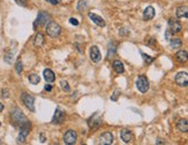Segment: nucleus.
Instances as JSON below:
<instances>
[{"label": "nucleus", "instance_id": "f257e3e1", "mask_svg": "<svg viewBox=\"0 0 188 145\" xmlns=\"http://www.w3.org/2000/svg\"><path fill=\"white\" fill-rule=\"evenodd\" d=\"M11 116H12V121L14 122V125H19L21 127L22 125H25V122H27V117L25 116V114L22 113L20 108H14L11 113Z\"/></svg>", "mask_w": 188, "mask_h": 145}, {"label": "nucleus", "instance_id": "f03ea898", "mask_svg": "<svg viewBox=\"0 0 188 145\" xmlns=\"http://www.w3.org/2000/svg\"><path fill=\"white\" fill-rule=\"evenodd\" d=\"M46 33L51 38H56V37H58L61 33V27L58 23L53 22V21H51V22H49L47 27H46Z\"/></svg>", "mask_w": 188, "mask_h": 145}, {"label": "nucleus", "instance_id": "7ed1b4c3", "mask_svg": "<svg viewBox=\"0 0 188 145\" xmlns=\"http://www.w3.org/2000/svg\"><path fill=\"white\" fill-rule=\"evenodd\" d=\"M149 81L144 75H140L136 80V88L141 93H145L149 90Z\"/></svg>", "mask_w": 188, "mask_h": 145}, {"label": "nucleus", "instance_id": "20e7f679", "mask_svg": "<svg viewBox=\"0 0 188 145\" xmlns=\"http://www.w3.org/2000/svg\"><path fill=\"white\" fill-rule=\"evenodd\" d=\"M21 99H22L23 104L25 105V107H27L29 111L35 112V98H34L31 94L23 92L21 94Z\"/></svg>", "mask_w": 188, "mask_h": 145}, {"label": "nucleus", "instance_id": "39448f33", "mask_svg": "<svg viewBox=\"0 0 188 145\" xmlns=\"http://www.w3.org/2000/svg\"><path fill=\"white\" fill-rule=\"evenodd\" d=\"M50 15L46 12H39L38 13V16H37L36 21L34 23V27L37 28V27H42V25H45V24L49 23L50 21Z\"/></svg>", "mask_w": 188, "mask_h": 145}, {"label": "nucleus", "instance_id": "423d86ee", "mask_svg": "<svg viewBox=\"0 0 188 145\" xmlns=\"http://www.w3.org/2000/svg\"><path fill=\"white\" fill-rule=\"evenodd\" d=\"M30 122L29 121H27L25 125H22L20 127V134H19V137H17V142L19 143H23V142L25 141V138H27V136L29 135V130H30Z\"/></svg>", "mask_w": 188, "mask_h": 145}, {"label": "nucleus", "instance_id": "0eeeda50", "mask_svg": "<svg viewBox=\"0 0 188 145\" xmlns=\"http://www.w3.org/2000/svg\"><path fill=\"white\" fill-rule=\"evenodd\" d=\"M76 139H78V134L74 130H67L64 135V142H65L67 145H73L76 143Z\"/></svg>", "mask_w": 188, "mask_h": 145}, {"label": "nucleus", "instance_id": "6e6552de", "mask_svg": "<svg viewBox=\"0 0 188 145\" xmlns=\"http://www.w3.org/2000/svg\"><path fill=\"white\" fill-rule=\"evenodd\" d=\"M174 81L179 86H188V72H178L174 77Z\"/></svg>", "mask_w": 188, "mask_h": 145}, {"label": "nucleus", "instance_id": "1a4fd4ad", "mask_svg": "<svg viewBox=\"0 0 188 145\" xmlns=\"http://www.w3.org/2000/svg\"><path fill=\"white\" fill-rule=\"evenodd\" d=\"M113 143V135L109 131L103 133L98 137V144L99 145H110Z\"/></svg>", "mask_w": 188, "mask_h": 145}, {"label": "nucleus", "instance_id": "9d476101", "mask_svg": "<svg viewBox=\"0 0 188 145\" xmlns=\"http://www.w3.org/2000/svg\"><path fill=\"white\" fill-rule=\"evenodd\" d=\"M90 59L95 64H97L102 60V54H101V51L98 50L97 46H91L90 47Z\"/></svg>", "mask_w": 188, "mask_h": 145}, {"label": "nucleus", "instance_id": "9b49d317", "mask_svg": "<svg viewBox=\"0 0 188 145\" xmlns=\"http://www.w3.org/2000/svg\"><path fill=\"white\" fill-rule=\"evenodd\" d=\"M66 119V115L64 111H61L60 108H57L56 112L53 114V117H52V123L54 125H59V123H62Z\"/></svg>", "mask_w": 188, "mask_h": 145}, {"label": "nucleus", "instance_id": "f8f14e48", "mask_svg": "<svg viewBox=\"0 0 188 145\" xmlns=\"http://www.w3.org/2000/svg\"><path fill=\"white\" fill-rule=\"evenodd\" d=\"M168 30L172 33H177V32H180L182 30V27H181L179 21L174 20V19H170L168 20Z\"/></svg>", "mask_w": 188, "mask_h": 145}, {"label": "nucleus", "instance_id": "ddd939ff", "mask_svg": "<svg viewBox=\"0 0 188 145\" xmlns=\"http://www.w3.org/2000/svg\"><path fill=\"white\" fill-rule=\"evenodd\" d=\"M120 137H121V139L123 141V143H126V144L133 142V139H134V135H133V133H132L131 130H128V129H123V130L120 131Z\"/></svg>", "mask_w": 188, "mask_h": 145}, {"label": "nucleus", "instance_id": "4468645a", "mask_svg": "<svg viewBox=\"0 0 188 145\" xmlns=\"http://www.w3.org/2000/svg\"><path fill=\"white\" fill-rule=\"evenodd\" d=\"M155 8L152 6H148L143 12V20L144 21H150L155 17Z\"/></svg>", "mask_w": 188, "mask_h": 145}, {"label": "nucleus", "instance_id": "2eb2a0df", "mask_svg": "<svg viewBox=\"0 0 188 145\" xmlns=\"http://www.w3.org/2000/svg\"><path fill=\"white\" fill-rule=\"evenodd\" d=\"M88 15H89L90 20L92 21L95 24H97L98 27H105V21L103 20V17L96 15V14H94V13H89Z\"/></svg>", "mask_w": 188, "mask_h": 145}, {"label": "nucleus", "instance_id": "dca6fc26", "mask_svg": "<svg viewBox=\"0 0 188 145\" xmlns=\"http://www.w3.org/2000/svg\"><path fill=\"white\" fill-rule=\"evenodd\" d=\"M177 17L179 19H188V7L187 6H180L177 8Z\"/></svg>", "mask_w": 188, "mask_h": 145}, {"label": "nucleus", "instance_id": "f3484780", "mask_svg": "<svg viewBox=\"0 0 188 145\" xmlns=\"http://www.w3.org/2000/svg\"><path fill=\"white\" fill-rule=\"evenodd\" d=\"M177 128L181 133H188V120L186 119H180L177 122Z\"/></svg>", "mask_w": 188, "mask_h": 145}, {"label": "nucleus", "instance_id": "a211bd4d", "mask_svg": "<svg viewBox=\"0 0 188 145\" xmlns=\"http://www.w3.org/2000/svg\"><path fill=\"white\" fill-rule=\"evenodd\" d=\"M43 76H44V80L47 83H53L56 81V75H54V72L51 69H45L43 72Z\"/></svg>", "mask_w": 188, "mask_h": 145}, {"label": "nucleus", "instance_id": "6ab92c4d", "mask_svg": "<svg viewBox=\"0 0 188 145\" xmlns=\"http://www.w3.org/2000/svg\"><path fill=\"white\" fill-rule=\"evenodd\" d=\"M176 59L178 62L180 64H185V62H187L188 61V53L186 51H179V52H177L176 54Z\"/></svg>", "mask_w": 188, "mask_h": 145}, {"label": "nucleus", "instance_id": "aec40b11", "mask_svg": "<svg viewBox=\"0 0 188 145\" xmlns=\"http://www.w3.org/2000/svg\"><path fill=\"white\" fill-rule=\"evenodd\" d=\"M112 67H113V69H114V72H117V74H123V72H125V67H123V62L119 60L113 61V62H112Z\"/></svg>", "mask_w": 188, "mask_h": 145}, {"label": "nucleus", "instance_id": "412c9836", "mask_svg": "<svg viewBox=\"0 0 188 145\" xmlns=\"http://www.w3.org/2000/svg\"><path fill=\"white\" fill-rule=\"evenodd\" d=\"M34 44L37 47H41L42 45L44 44V36H43V33H41V32L37 33L36 36H35V39H34Z\"/></svg>", "mask_w": 188, "mask_h": 145}, {"label": "nucleus", "instance_id": "4be33fe9", "mask_svg": "<svg viewBox=\"0 0 188 145\" xmlns=\"http://www.w3.org/2000/svg\"><path fill=\"white\" fill-rule=\"evenodd\" d=\"M170 45L172 48H180L182 45V42L180 38H171L170 39Z\"/></svg>", "mask_w": 188, "mask_h": 145}, {"label": "nucleus", "instance_id": "5701e85b", "mask_svg": "<svg viewBox=\"0 0 188 145\" xmlns=\"http://www.w3.org/2000/svg\"><path fill=\"white\" fill-rule=\"evenodd\" d=\"M28 78H29V82L31 83V84H38L39 82H41V77L38 76L37 74H30L28 76Z\"/></svg>", "mask_w": 188, "mask_h": 145}, {"label": "nucleus", "instance_id": "b1692460", "mask_svg": "<svg viewBox=\"0 0 188 145\" xmlns=\"http://www.w3.org/2000/svg\"><path fill=\"white\" fill-rule=\"evenodd\" d=\"M141 55H142V58H143V60H144V62H145V64H150L152 61H154V58H152V56H150V55H148V54H145V53L141 52Z\"/></svg>", "mask_w": 188, "mask_h": 145}, {"label": "nucleus", "instance_id": "393cba45", "mask_svg": "<svg viewBox=\"0 0 188 145\" xmlns=\"http://www.w3.org/2000/svg\"><path fill=\"white\" fill-rule=\"evenodd\" d=\"M60 86H61V89L64 91H66V92H69L70 91V86L67 81H61V82H60Z\"/></svg>", "mask_w": 188, "mask_h": 145}, {"label": "nucleus", "instance_id": "a878e982", "mask_svg": "<svg viewBox=\"0 0 188 145\" xmlns=\"http://www.w3.org/2000/svg\"><path fill=\"white\" fill-rule=\"evenodd\" d=\"M15 70H16L17 74H21L22 70H23V64H22V61L21 60L17 61L16 64H15Z\"/></svg>", "mask_w": 188, "mask_h": 145}, {"label": "nucleus", "instance_id": "bb28decb", "mask_svg": "<svg viewBox=\"0 0 188 145\" xmlns=\"http://www.w3.org/2000/svg\"><path fill=\"white\" fill-rule=\"evenodd\" d=\"M5 61H6L7 64H12V61H13V54H7V55H5Z\"/></svg>", "mask_w": 188, "mask_h": 145}, {"label": "nucleus", "instance_id": "cd10ccee", "mask_svg": "<svg viewBox=\"0 0 188 145\" xmlns=\"http://www.w3.org/2000/svg\"><path fill=\"white\" fill-rule=\"evenodd\" d=\"M19 6H27V0H15Z\"/></svg>", "mask_w": 188, "mask_h": 145}, {"label": "nucleus", "instance_id": "c85d7f7f", "mask_svg": "<svg viewBox=\"0 0 188 145\" xmlns=\"http://www.w3.org/2000/svg\"><path fill=\"white\" fill-rule=\"evenodd\" d=\"M119 93H120V92H119V91H115V92L113 93V96L111 97V99H112V100H113V101H115V100H117V99H118Z\"/></svg>", "mask_w": 188, "mask_h": 145}, {"label": "nucleus", "instance_id": "c756f323", "mask_svg": "<svg viewBox=\"0 0 188 145\" xmlns=\"http://www.w3.org/2000/svg\"><path fill=\"white\" fill-rule=\"evenodd\" d=\"M69 22H70L72 24H73V25H78V21L76 20V19H74V17L69 19Z\"/></svg>", "mask_w": 188, "mask_h": 145}, {"label": "nucleus", "instance_id": "7c9ffc66", "mask_svg": "<svg viewBox=\"0 0 188 145\" xmlns=\"http://www.w3.org/2000/svg\"><path fill=\"white\" fill-rule=\"evenodd\" d=\"M47 2H50V4L52 5H58L59 2H60V0H46Z\"/></svg>", "mask_w": 188, "mask_h": 145}, {"label": "nucleus", "instance_id": "2f4dec72", "mask_svg": "<svg viewBox=\"0 0 188 145\" xmlns=\"http://www.w3.org/2000/svg\"><path fill=\"white\" fill-rule=\"evenodd\" d=\"M166 142L164 141V139H162V138H158L157 141H156V144H165Z\"/></svg>", "mask_w": 188, "mask_h": 145}, {"label": "nucleus", "instance_id": "473e14b6", "mask_svg": "<svg viewBox=\"0 0 188 145\" xmlns=\"http://www.w3.org/2000/svg\"><path fill=\"white\" fill-rule=\"evenodd\" d=\"M51 90H52V85H50V84L45 85V91H51Z\"/></svg>", "mask_w": 188, "mask_h": 145}, {"label": "nucleus", "instance_id": "72a5a7b5", "mask_svg": "<svg viewBox=\"0 0 188 145\" xmlns=\"http://www.w3.org/2000/svg\"><path fill=\"white\" fill-rule=\"evenodd\" d=\"M41 142H42V143H44V142H45V136L43 135V134L41 135Z\"/></svg>", "mask_w": 188, "mask_h": 145}, {"label": "nucleus", "instance_id": "f704fd0d", "mask_svg": "<svg viewBox=\"0 0 188 145\" xmlns=\"http://www.w3.org/2000/svg\"><path fill=\"white\" fill-rule=\"evenodd\" d=\"M2 109H4V105H2V104H1V103H0V112H1Z\"/></svg>", "mask_w": 188, "mask_h": 145}, {"label": "nucleus", "instance_id": "c9c22d12", "mask_svg": "<svg viewBox=\"0 0 188 145\" xmlns=\"http://www.w3.org/2000/svg\"></svg>", "mask_w": 188, "mask_h": 145}]
</instances>
